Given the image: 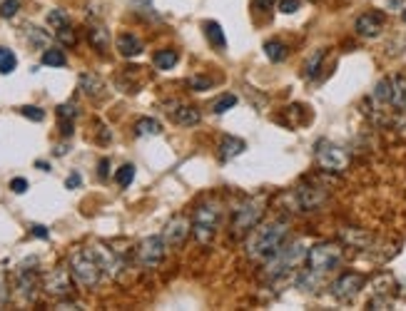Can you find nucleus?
Masks as SVG:
<instances>
[{
	"label": "nucleus",
	"mask_w": 406,
	"mask_h": 311,
	"mask_svg": "<svg viewBox=\"0 0 406 311\" xmlns=\"http://www.w3.org/2000/svg\"><path fill=\"white\" fill-rule=\"evenodd\" d=\"M287 237H289V222L275 219L267 224H257L247 237V256L252 261H267L269 256H275L282 247H284Z\"/></svg>",
	"instance_id": "nucleus-1"
},
{
	"label": "nucleus",
	"mask_w": 406,
	"mask_h": 311,
	"mask_svg": "<svg viewBox=\"0 0 406 311\" xmlns=\"http://www.w3.org/2000/svg\"><path fill=\"white\" fill-rule=\"evenodd\" d=\"M219 217H222V210H219V202H215V199H205L195 207V212H192V234L202 247H210L215 242Z\"/></svg>",
	"instance_id": "nucleus-2"
},
{
	"label": "nucleus",
	"mask_w": 406,
	"mask_h": 311,
	"mask_svg": "<svg viewBox=\"0 0 406 311\" xmlns=\"http://www.w3.org/2000/svg\"><path fill=\"white\" fill-rule=\"evenodd\" d=\"M70 274L80 287L92 289L98 287L100 279H103V266H100L92 249H75L70 254Z\"/></svg>",
	"instance_id": "nucleus-3"
},
{
	"label": "nucleus",
	"mask_w": 406,
	"mask_h": 311,
	"mask_svg": "<svg viewBox=\"0 0 406 311\" xmlns=\"http://www.w3.org/2000/svg\"><path fill=\"white\" fill-rule=\"evenodd\" d=\"M302 261H307V244L292 242L289 247H282L275 256H269L267 264V277L269 279H282L287 274H292Z\"/></svg>",
	"instance_id": "nucleus-4"
},
{
	"label": "nucleus",
	"mask_w": 406,
	"mask_h": 311,
	"mask_svg": "<svg viewBox=\"0 0 406 311\" xmlns=\"http://www.w3.org/2000/svg\"><path fill=\"white\" fill-rule=\"evenodd\" d=\"M344 261V244L342 242H319L307 249V266L319 274H329L339 269Z\"/></svg>",
	"instance_id": "nucleus-5"
},
{
	"label": "nucleus",
	"mask_w": 406,
	"mask_h": 311,
	"mask_svg": "<svg viewBox=\"0 0 406 311\" xmlns=\"http://www.w3.org/2000/svg\"><path fill=\"white\" fill-rule=\"evenodd\" d=\"M264 210L257 199H247L232 212V222H229V237L232 239H242L245 234H249L254 226L262 222Z\"/></svg>",
	"instance_id": "nucleus-6"
},
{
	"label": "nucleus",
	"mask_w": 406,
	"mask_h": 311,
	"mask_svg": "<svg viewBox=\"0 0 406 311\" xmlns=\"http://www.w3.org/2000/svg\"><path fill=\"white\" fill-rule=\"evenodd\" d=\"M326 197H329V192L321 185H314V182H304V185L294 187L292 192L287 194L294 212H317L326 202Z\"/></svg>",
	"instance_id": "nucleus-7"
},
{
	"label": "nucleus",
	"mask_w": 406,
	"mask_h": 311,
	"mask_svg": "<svg viewBox=\"0 0 406 311\" xmlns=\"http://www.w3.org/2000/svg\"><path fill=\"white\" fill-rule=\"evenodd\" d=\"M314 159L319 164V170L334 172V175H342L347 167H349V152L339 145L329 140H319L314 147Z\"/></svg>",
	"instance_id": "nucleus-8"
},
{
	"label": "nucleus",
	"mask_w": 406,
	"mask_h": 311,
	"mask_svg": "<svg viewBox=\"0 0 406 311\" xmlns=\"http://www.w3.org/2000/svg\"><path fill=\"white\" fill-rule=\"evenodd\" d=\"M366 287V277L359 272H344L339 274L337 279L332 282V287H329V291H332V296L337 301H342V304H349V301H354L356 296L361 294V289Z\"/></svg>",
	"instance_id": "nucleus-9"
},
{
	"label": "nucleus",
	"mask_w": 406,
	"mask_h": 311,
	"mask_svg": "<svg viewBox=\"0 0 406 311\" xmlns=\"http://www.w3.org/2000/svg\"><path fill=\"white\" fill-rule=\"evenodd\" d=\"M167 247L170 244L165 242V237H147L140 242L138 247V264L143 266V269H157V266L165 261L167 256Z\"/></svg>",
	"instance_id": "nucleus-10"
},
{
	"label": "nucleus",
	"mask_w": 406,
	"mask_h": 311,
	"mask_svg": "<svg viewBox=\"0 0 406 311\" xmlns=\"http://www.w3.org/2000/svg\"><path fill=\"white\" fill-rule=\"evenodd\" d=\"M43 291L52 299H68L73 296V274L70 269H63V266H57L52 272H48L43 277Z\"/></svg>",
	"instance_id": "nucleus-11"
},
{
	"label": "nucleus",
	"mask_w": 406,
	"mask_h": 311,
	"mask_svg": "<svg viewBox=\"0 0 406 311\" xmlns=\"http://www.w3.org/2000/svg\"><path fill=\"white\" fill-rule=\"evenodd\" d=\"M15 289L20 299L33 304L38 299V289H43V282H41V274L35 272V269H28V266H20L15 272Z\"/></svg>",
	"instance_id": "nucleus-12"
},
{
	"label": "nucleus",
	"mask_w": 406,
	"mask_h": 311,
	"mask_svg": "<svg viewBox=\"0 0 406 311\" xmlns=\"http://www.w3.org/2000/svg\"><path fill=\"white\" fill-rule=\"evenodd\" d=\"M92 252H95L100 266H103V274H108V277H113V279H120L122 269H125V261L120 259V254H115L113 249L105 247V244H95Z\"/></svg>",
	"instance_id": "nucleus-13"
},
{
	"label": "nucleus",
	"mask_w": 406,
	"mask_h": 311,
	"mask_svg": "<svg viewBox=\"0 0 406 311\" xmlns=\"http://www.w3.org/2000/svg\"><path fill=\"white\" fill-rule=\"evenodd\" d=\"M354 30L359 38H366V40H374L382 35L384 30V15L377 10L372 13H364V15L356 17V23H354Z\"/></svg>",
	"instance_id": "nucleus-14"
},
{
	"label": "nucleus",
	"mask_w": 406,
	"mask_h": 311,
	"mask_svg": "<svg viewBox=\"0 0 406 311\" xmlns=\"http://www.w3.org/2000/svg\"><path fill=\"white\" fill-rule=\"evenodd\" d=\"M189 232H192V222H189L187 217H175V219L167 222V226L162 229V237H165V242L170 244V247H180V244H184V239L189 237Z\"/></svg>",
	"instance_id": "nucleus-15"
},
{
	"label": "nucleus",
	"mask_w": 406,
	"mask_h": 311,
	"mask_svg": "<svg viewBox=\"0 0 406 311\" xmlns=\"http://www.w3.org/2000/svg\"><path fill=\"white\" fill-rule=\"evenodd\" d=\"M170 117L175 120L182 127H195V124L202 122V113L195 108V105H180V102H172L170 105Z\"/></svg>",
	"instance_id": "nucleus-16"
},
{
	"label": "nucleus",
	"mask_w": 406,
	"mask_h": 311,
	"mask_svg": "<svg viewBox=\"0 0 406 311\" xmlns=\"http://www.w3.org/2000/svg\"><path fill=\"white\" fill-rule=\"evenodd\" d=\"M339 239L342 244L351 249H369L374 244V237L366 229H359V226H344L342 232H339Z\"/></svg>",
	"instance_id": "nucleus-17"
},
{
	"label": "nucleus",
	"mask_w": 406,
	"mask_h": 311,
	"mask_svg": "<svg viewBox=\"0 0 406 311\" xmlns=\"http://www.w3.org/2000/svg\"><path fill=\"white\" fill-rule=\"evenodd\" d=\"M78 87H80L82 95L90 97V100H100V97L105 95V80L100 78L98 73H80Z\"/></svg>",
	"instance_id": "nucleus-18"
},
{
	"label": "nucleus",
	"mask_w": 406,
	"mask_h": 311,
	"mask_svg": "<svg viewBox=\"0 0 406 311\" xmlns=\"http://www.w3.org/2000/svg\"><path fill=\"white\" fill-rule=\"evenodd\" d=\"M245 150H247V142L245 140H240V137H232V135H224L222 140H219V145H217V157L222 159V162H229V159L240 157Z\"/></svg>",
	"instance_id": "nucleus-19"
},
{
	"label": "nucleus",
	"mask_w": 406,
	"mask_h": 311,
	"mask_svg": "<svg viewBox=\"0 0 406 311\" xmlns=\"http://www.w3.org/2000/svg\"><path fill=\"white\" fill-rule=\"evenodd\" d=\"M115 48H117V52H120L122 57H138V55H143V50H145L143 40H140L135 33L117 35V40H115Z\"/></svg>",
	"instance_id": "nucleus-20"
},
{
	"label": "nucleus",
	"mask_w": 406,
	"mask_h": 311,
	"mask_svg": "<svg viewBox=\"0 0 406 311\" xmlns=\"http://www.w3.org/2000/svg\"><path fill=\"white\" fill-rule=\"evenodd\" d=\"M87 40H90V45L98 52H105L110 48V30L100 23H92L87 28Z\"/></svg>",
	"instance_id": "nucleus-21"
},
{
	"label": "nucleus",
	"mask_w": 406,
	"mask_h": 311,
	"mask_svg": "<svg viewBox=\"0 0 406 311\" xmlns=\"http://www.w3.org/2000/svg\"><path fill=\"white\" fill-rule=\"evenodd\" d=\"M321 282H324V274L314 272V269H304V272L297 274V289H302L307 294H314L321 287Z\"/></svg>",
	"instance_id": "nucleus-22"
},
{
	"label": "nucleus",
	"mask_w": 406,
	"mask_h": 311,
	"mask_svg": "<svg viewBox=\"0 0 406 311\" xmlns=\"http://www.w3.org/2000/svg\"><path fill=\"white\" fill-rule=\"evenodd\" d=\"M391 108L406 113V75L391 78Z\"/></svg>",
	"instance_id": "nucleus-23"
},
{
	"label": "nucleus",
	"mask_w": 406,
	"mask_h": 311,
	"mask_svg": "<svg viewBox=\"0 0 406 311\" xmlns=\"http://www.w3.org/2000/svg\"><path fill=\"white\" fill-rule=\"evenodd\" d=\"M202 28H205V38L212 48H217V50H224V48H227V38H224V30L217 20H207Z\"/></svg>",
	"instance_id": "nucleus-24"
},
{
	"label": "nucleus",
	"mask_w": 406,
	"mask_h": 311,
	"mask_svg": "<svg viewBox=\"0 0 406 311\" xmlns=\"http://www.w3.org/2000/svg\"><path fill=\"white\" fill-rule=\"evenodd\" d=\"M394 289H396V279L391 277L389 272L379 274V277H374L372 282V294L374 296H394Z\"/></svg>",
	"instance_id": "nucleus-25"
},
{
	"label": "nucleus",
	"mask_w": 406,
	"mask_h": 311,
	"mask_svg": "<svg viewBox=\"0 0 406 311\" xmlns=\"http://www.w3.org/2000/svg\"><path fill=\"white\" fill-rule=\"evenodd\" d=\"M372 100L377 102L379 108H389L391 105V78H382L374 85L372 90Z\"/></svg>",
	"instance_id": "nucleus-26"
},
{
	"label": "nucleus",
	"mask_w": 406,
	"mask_h": 311,
	"mask_svg": "<svg viewBox=\"0 0 406 311\" xmlns=\"http://www.w3.org/2000/svg\"><path fill=\"white\" fill-rule=\"evenodd\" d=\"M177 60H180L177 50H172V48L157 50L152 55V62H154V68H157V70H172L175 65H177Z\"/></svg>",
	"instance_id": "nucleus-27"
},
{
	"label": "nucleus",
	"mask_w": 406,
	"mask_h": 311,
	"mask_svg": "<svg viewBox=\"0 0 406 311\" xmlns=\"http://www.w3.org/2000/svg\"><path fill=\"white\" fill-rule=\"evenodd\" d=\"M162 132V124L154 117H140L135 122V135L138 137H157Z\"/></svg>",
	"instance_id": "nucleus-28"
},
{
	"label": "nucleus",
	"mask_w": 406,
	"mask_h": 311,
	"mask_svg": "<svg viewBox=\"0 0 406 311\" xmlns=\"http://www.w3.org/2000/svg\"><path fill=\"white\" fill-rule=\"evenodd\" d=\"M41 62L48 65V68H65V65H68V57H65V52L60 50V48H45L41 55Z\"/></svg>",
	"instance_id": "nucleus-29"
},
{
	"label": "nucleus",
	"mask_w": 406,
	"mask_h": 311,
	"mask_svg": "<svg viewBox=\"0 0 406 311\" xmlns=\"http://www.w3.org/2000/svg\"><path fill=\"white\" fill-rule=\"evenodd\" d=\"M25 38H28L30 45L41 48V50H45V48H48V40H50V35H48V30H43V28H35V25H25Z\"/></svg>",
	"instance_id": "nucleus-30"
},
{
	"label": "nucleus",
	"mask_w": 406,
	"mask_h": 311,
	"mask_svg": "<svg viewBox=\"0 0 406 311\" xmlns=\"http://www.w3.org/2000/svg\"><path fill=\"white\" fill-rule=\"evenodd\" d=\"M264 52H267V57L272 62H282L289 55V50H287V45L282 40H267V43H264Z\"/></svg>",
	"instance_id": "nucleus-31"
},
{
	"label": "nucleus",
	"mask_w": 406,
	"mask_h": 311,
	"mask_svg": "<svg viewBox=\"0 0 406 311\" xmlns=\"http://www.w3.org/2000/svg\"><path fill=\"white\" fill-rule=\"evenodd\" d=\"M324 57H326V50H324V48L314 50V55L309 57L307 65H304V78H307V80H314L317 75H319V68H321V62H324Z\"/></svg>",
	"instance_id": "nucleus-32"
},
{
	"label": "nucleus",
	"mask_w": 406,
	"mask_h": 311,
	"mask_svg": "<svg viewBox=\"0 0 406 311\" xmlns=\"http://www.w3.org/2000/svg\"><path fill=\"white\" fill-rule=\"evenodd\" d=\"M17 68V57L10 48L0 45V75H10Z\"/></svg>",
	"instance_id": "nucleus-33"
},
{
	"label": "nucleus",
	"mask_w": 406,
	"mask_h": 311,
	"mask_svg": "<svg viewBox=\"0 0 406 311\" xmlns=\"http://www.w3.org/2000/svg\"><path fill=\"white\" fill-rule=\"evenodd\" d=\"M237 105V95H232V92H227V95H219L217 100L212 102V113L215 115H224L227 110H232Z\"/></svg>",
	"instance_id": "nucleus-34"
},
{
	"label": "nucleus",
	"mask_w": 406,
	"mask_h": 311,
	"mask_svg": "<svg viewBox=\"0 0 406 311\" xmlns=\"http://www.w3.org/2000/svg\"><path fill=\"white\" fill-rule=\"evenodd\" d=\"M55 38H57V43L60 45H68V48H73L75 43H78V33H75V28L73 25H63V28H57L55 30Z\"/></svg>",
	"instance_id": "nucleus-35"
},
{
	"label": "nucleus",
	"mask_w": 406,
	"mask_h": 311,
	"mask_svg": "<svg viewBox=\"0 0 406 311\" xmlns=\"http://www.w3.org/2000/svg\"><path fill=\"white\" fill-rule=\"evenodd\" d=\"M70 23V15L65 10H60V8H52L50 13H48V25H50L52 30L63 28V25Z\"/></svg>",
	"instance_id": "nucleus-36"
},
{
	"label": "nucleus",
	"mask_w": 406,
	"mask_h": 311,
	"mask_svg": "<svg viewBox=\"0 0 406 311\" xmlns=\"http://www.w3.org/2000/svg\"><path fill=\"white\" fill-rule=\"evenodd\" d=\"M132 180H135V164H122L120 170L115 172V182L120 187H130Z\"/></svg>",
	"instance_id": "nucleus-37"
},
{
	"label": "nucleus",
	"mask_w": 406,
	"mask_h": 311,
	"mask_svg": "<svg viewBox=\"0 0 406 311\" xmlns=\"http://www.w3.org/2000/svg\"><path fill=\"white\" fill-rule=\"evenodd\" d=\"M17 10H20V0H3V3H0V17H3V20L15 17Z\"/></svg>",
	"instance_id": "nucleus-38"
},
{
	"label": "nucleus",
	"mask_w": 406,
	"mask_h": 311,
	"mask_svg": "<svg viewBox=\"0 0 406 311\" xmlns=\"http://www.w3.org/2000/svg\"><path fill=\"white\" fill-rule=\"evenodd\" d=\"M78 117V105L73 100L57 105V120H75Z\"/></svg>",
	"instance_id": "nucleus-39"
},
{
	"label": "nucleus",
	"mask_w": 406,
	"mask_h": 311,
	"mask_svg": "<svg viewBox=\"0 0 406 311\" xmlns=\"http://www.w3.org/2000/svg\"><path fill=\"white\" fill-rule=\"evenodd\" d=\"M20 115L33 120V122H43V120H45V110L35 108V105H25V108H20Z\"/></svg>",
	"instance_id": "nucleus-40"
},
{
	"label": "nucleus",
	"mask_w": 406,
	"mask_h": 311,
	"mask_svg": "<svg viewBox=\"0 0 406 311\" xmlns=\"http://www.w3.org/2000/svg\"><path fill=\"white\" fill-rule=\"evenodd\" d=\"M366 306H369V309H391V306H394V296H374L372 294V299L366 301Z\"/></svg>",
	"instance_id": "nucleus-41"
},
{
	"label": "nucleus",
	"mask_w": 406,
	"mask_h": 311,
	"mask_svg": "<svg viewBox=\"0 0 406 311\" xmlns=\"http://www.w3.org/2000/svg\"><path fill=\"white\" fill-rule=\"evenodd\" d=\"M187 85L192 87L195 92H207V90H212V80L210 78H200V75H197V78L187 80Z\"/></svg>",
	"instance_id": "nucleus-42"
},
{
	"label": "nucleus",
	"mask_w": 406,
	"mask_h": 311,
	"mask_svg": "<svg viewBox=\"0 0 406 311\" xmlns=\"http://www.w3.org/2000/svg\"><path fill=\"white\" fill-rule=\"evenodd\" d=\"M299 6H302V0H280V10L284 13V15H292V13H297Z\"/></svg>",
	"instance_id": "nucleus-43"
},
{
	"label": "nucleus",
	"mask_w": 406,
	"mask_h": 311,
	"mask_svg": "<svg viewBox=\"0 0 406 311\" xmlns=\"http://www.w3.org/2000/svg\"><path fill=\"white\" fill-rule=\"evenodd\" d=\"M8 296H10V291H8V279H6V272L0 269V306L8 304Z\"/></svg>",
	"instance_id": "nucleus-44"
},
{
	"label": "nucleus",
	"mask_w": 406,
	"mask_h": 311,
	"mask_svg": "<svg viewBox=\"0 0 406 311\" xmlns=\"http://www.w3.org/2000/svg\"><path fill=\"white\" fill-rule=\"evenodd\" d=\"M10 189L15 194L28 192V180H25V177H15V180H10Z\"/></svg>",
	"instance_id": "nucleus-45"
},
{
	"label": "nucleus",
	"mask_w": 406,
	"mask_h": 311,
	"mask_svg": "<svg viewBox=\"0 0 406 311\" xmlns=\"http://www.w3.org/2000/svg\"><path fill=\"white\" fill-rule=\"evenodd\" d=\"M275 3L277 0H252L254 10H259V13H269L272 8H275Z\"/></svg>",
	"instance_id": "nucleus-46"
},
{
	"label": "nucleus",
	"mask_w": 406,
	"mask_h": 311,
	"mask_svg": "<svg viewBox=\"0 0 406 311\" xmlns=\"http://www.w3.org/2000/svg\"><path fill=\"white\" fill-rule=\"evenodd\" d=\"M30 234H33V237H38V239H48V237H50L48 226H43V224H30Z\"/></svg>",
	"instance_id": "nucleus-47"
},
{
	"label": "nucleus",
	"mask_w": 406,
	"mask_h": 311,
	"mask_svg": "<svg viewBox=\"0 0 406 311\" xmlns=\"http://www.w3.org/2000/svg\"><path fill=\"white\" fill-rule=\"evenodd\" d=\"M75 120H60V132H63V137H70L75 132Z\"/></svg>",
	"instance_id": "nucleus-48"
},
{
	"label": "nucleus",
	"mask_w": 406,
	"mask_h": 311,
	"mask_svg": "<svg viewBox=\"0 0 406 311\" xmlns=\"http://www.w3.org/2000/svg\"><path fill=\"white\" fill-rule=\"evenodd\" d=\"M98 175H100V180H108V175H110V159H100Z\"/></svg>",
	"instance_id": "nucleus-49"
},
{
	"label": "nucleus",
	"mask_w": 406,
	"mask_h": 311,
	"mask_svg": "<svg viewBox=\"0 0 406 311\" xmlns=\"http://www.w3.org/2000/svg\"><path fill=\"white\" fill-rule=\"evenodd\" d=\"M65 187H68V189H78V187H80V175H78V172H73V175L65 180Z\"/></svg>",
	"instance_id": "nucleus-50"
},
{
	"label": "nucleus",
	"mask_w": 406,
	"mask_h": 311,
	"mask_svg": "<svg viewBox=\"0 0 406 311\" xmlns=\"http://www.w3.org/2000/svg\"><path fill=\"white\" fill-rule=\"evenodd\" d=\"M57 309H82V306L75 304V301H73V304H68V301H60V304H57Z\"/></svg>",
	"instance_id": "nucleus-51"
},
{
	"label": "nucleus",
	"mask_w": 406,
	"mask_h": 311,
	"mask_svg": "<svg viewBox=\"0 0 406 311\" xmlns=\"http://www.w3.org/2000/svg\"><path fill=\"white\" fill-rule=\"evenodd\" d=\"M65 152H68V145H57V147H55V154H57V157H63Z\"/></svg>",
	"instance_id": "nucleus-52"
},
{
	"label": "nucleus",
	"mask_w": 406,
	"mask_h": 311,
	"mask_svg": "<svg viewBox=\"0 0 406 311\" xmlns=\"http://www.w3.org/2000/svg\"><path fill=\"white\" fill-rule=\"evenodd\" d=\"M401 20H404V23H406V10H401Z\"/></svg>",
	"instance_id": "nucleus-53"
}]
</instances>
